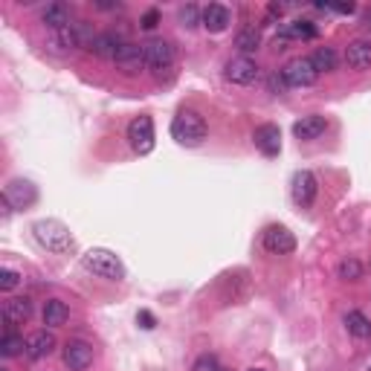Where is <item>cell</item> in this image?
<instances>
[{
  "label": "cell",
  "instance_id": "2e32d148",
  "mask_svg": "<svg viewBox=\"0 0 371 371\" xmlns=\"http://www.w3.org/2000/svg\"><path fill=\"white\" fill-rule=\"evenodd\" d=\"M55 351V337L52 330H35V334L27 340V357L29 360H44Z\"/></svg>",
  "mask_w": 371,
  "mask_h": 371
},
{
  "label": "cell",
  "instance_id": "f35d334b",
  "mask_svg": "<svg viewBox=\"0 0 371 371\" xmlns=\"http://www.w3.org/2000/svg\"><path fill=\"white\" fill-rule=\"evenodd\" d=\"M365 371H371V365H368V368H365Z\"/></svg>",
  "mask_w": 371,
  "mask_h": 371
},
{
  "label": "cell",
  "instance_id": "3957f363",
  "mask_svg": "<svg viewBox=\"0 0 371 371\" xmlns=\"http://www.w3.org/2000/svg\"><path fill=\"white\" fill-rule=\"evenodd\" d=\"M32 232H35V241L50 252H70L75 247V238L70 235V229L61 221H52V218L38 221L32 226Z\"/></svg>",
  "mask_w": 371,
  "mask_h": 371
},
{
  "label": "cell",
  "instance_id": "d4e9b609",
  "mask_svg": "<svg viewBox=\"0 0 371 371\" xmlns=\"http://www.w3.org/2000/svg\"><path fill=\"white\" fill-rule=\"evenodd\" d=\"M310 64L317 67V73H334L337 64H340V58L330 47H319L314 55H310Z\"/></svg>",
  "mask_w": 371,
  "mask_h": 371
},
{
  "label": "cell",
  "instance_id": "4316f807",
  "mask_svg": "<svg viewBox=\"0 0 371 371\" xmlns=\"http://www.w3.org/2000/svg\"><path fill=\"white\" fill-rule=\"evenodd\" d=\"M27 351V340L17 337V334H3V340H0V354L3 357H17Z\"/></svg>",
  "mask_w": 371,
  "mask_h": 371
},
{
  "label": "cell",
  "instance_id": "7c38bea8",
  "mask_svg": "<svg viewBox=\"0 0 371 371\" xmlns=\"http://www.w3.org/2000/svg\"><path fill=\"white\" fill-rule=\"evenodd\" d=\"M64 365L70 371H85L93 365V345H87L85 340H70L64 345Z\"/></svg>",
  "mask_w": 371,
  "mask_h": 371
},
{
  "label": "cell",
  "instance_id": "44dd1931",
  "mask_svg": "<svg viewBox=\"0 0 371 371\" xmlns=\"http://www.w3.org/2000/svg\"><path fill=\"white\" fill-rule=\"evenodd\" d=\"M70 6L67 3H47L44 6V12H41V21H44V27L52 32V29H64V27H70Z\"/></svg>",
  "mask_w": 371,
  "mask_h": 371
},
{
  "label": "cell",
  "instance_id": "d590c367",
  "mask_svg": "<svg viewBox=\"0 0 371 371\" xmlns=\"http://www.w3.org/2000/svg\"><path fill=\"white\" fill-rule=\"evenodd\" d=\"M96 6H99V9H119V3H108V0H99Z\"/></svg>",
  "mask_w": 371,
  "mask_h": 371
},
{
  "label": "cell",
  "instance_id": "ba28073f",
  "mask_svg": "<svg viewBox=\"0 0 371 371\" xmlns=\"http://www.w3.org/2000/svg\"><path fill=\"white\" fill-rule=\"evenodd\" d=\"M290 189H293V201H296V206H302V209L314 206L317 191H319L317 174H314V171H307V168L296 171V174H293V186H290Z\"/></svg>",
  "mask_w": 371,
  "mask_h": 371
},
{
  "label": "cell",
  "instance_id": "d6a6232c",
  "mask_svg": "<svg viewBox=\"0 0 371 371\" xmlns=\"http://www.w3.org/2000/svg\"><path fill=\"white\" fill-rule=\"evenodd\" d=\"M319 9H330V12H340V15H351L354 12V3H317Z\"/></svg>",
  "mask_w": 371,
  "mask_h": 371
},
{
  "label": "cell",
  "instance_id": "ffe728a7",
  "mask_svg": "<svg viewBox=\"0 0 371 371\" xmlns=\"http://www.w3.org/2000/svg\"><path fill=\"white\" fill-rule=\"evenodd\" d=\"M328 122H325V116H305V119H299L296 125H293V133H296V140H319V136L325 133Z\"/></svg>",
  "mask_w": 371,
  "mask_h": 371
},
{
  "label": "cell",
  "instance_id": "cb8c5ba5",
  "mask_svg": "<svg viewBox=\"0 0 371 371\" xmlns=\"http://www.w3.org/2000/svg\"><path fill=\"white\" fill-rule=\"evenodd\" d=\"M345 328L348 334H354L357 340H368L371 337V322L365 314H360V310H348L345 314Z\"/></svg>",
  "mask_w": 371,
  "mask_h": 371
},
{
  "label": "cell",
  "instance_id": "d6986e66",
  "mask_svg": "<svg viewBox=\"0 0 371 371\" xmlns=\"http://www.w3.org/2000/svg\"><path fill=\"white\" fill-rule=\"evenodd\" d=\"M345 61L351 70H371V41H351L345 50Z\"/></svg>",
  "mask_w": 371,
  "mask_h": 371
},
{
  "label": "cell",
  "instance_id": "5bb4252c",
  "mask_svg": "<svg viewBox=\"0 0 371 371\" xmlns=\"http://www.w3.org/2000/svg\"><path fill=\"white\" fill-rule=\"evenodd\" d=\"M252 143L264 154V157H279L282 151V131L276 125H259L256 133H252Z\"/></svg>",
  "mask_w": 371,
  "mask_h": 371
},
{
  "label": "cell",
  "instance_id": "9a60e30c",
  "mask_svg": "<svg viewBox=\"0 0 371 371\" xmlns=\"http://www.w3.org/2000/svg\"><path fill=\"white\" fill-rule=\"evenodd\" d=\"M232 24V12L224 6V3H209L203 9V29L212 32V35H221L226 32Z\"/></svg>",
  "mask_w": 371,
  "mask_h": 371
},
{
  "label": "cell",
  "instance_id": "83f0119b",
  "mask_svg": "<svg viewBox=\"0 0 371 371\" xmlns=\"http://www.w3.org/2000/svg\"><path fill=\"white\" fill-rule=\"evenodd\" d=\"M337 276H340L342 282H360V279H363V264H360L357 259H345V261H340V267H337Z\"/></svg>",
  "mask_w": 371,
  "mask_h": 371
},
{
  "label": "cell",
  "instance_id": "7402d4cb",
  "mask_svg": "<svg viewBox=\"0 0 371 371\" xmlns=\"http://www.w3.org/2000/svg\"><path fill=\"white\" fill-rule=\"evenodd\" d=\"M87 50H90L93 55H99V58H110V61H113L116 52L122 50V41H119V38H116L113 32H105V35H96L93 41H90V47H87Z\"/></svg>",
  "mask_w": 371,
  "mask_h": 371
},
{
  "label": "cell",
  "instance_id": "4dcf8cb0",
  "mask_svg": "<svg viewBox=\"0 0 371 371\" xmlns=\"http://www.w3.org/2000/svg\"><path fill=\"white\" fill-rule=\"evenodd\" d=\"M191 371H221V363H218L214 354H201L198 360H194Z\"/></svg>",
  "mask_w": 371,
  "mask_h": 371
},
{
  "label": "cell",
  "instance_id": "5b68a950",
  "mask_svg": "<svg viewBox=\"0 0 371 371\" xmlns=\"http://www.w3.org/2000/svg\"><path fill=\"white\" fill-rule=\"evenodd\" d=\"M154 140H157V136H154V119L151 116H136V119H131V125H128V143H131V148L140 154H151L154 151Z\"/></svg>",
  "mask_w": 371,
  "mask_h": 371
},
{
  "label": "cell",
  "instance_id": "6da1fadb",
  "mask_svg": "<svg viewBox=\"0 0 371 371\" xmlns=\"http://www.w3.org/2000/svg\"><path fill=\"white\" fill-rule=\"evenodd\" d=\"M171 136L177 140V145H186V148H198L203 145V140L209 136V128H206V119L198 113V110H180L177 116L171 119Z\"/></svg>",
  "mask_w": 371,
  "mask_h": 371
},
{
  "label": "cell",
  "instance_id": "ac0fdd59",
  "mask_svg": "<svg viewBox=\"0 0 371 371\" xmlns=\"http://www.w3.org/2000/svg\"><path fill=\"white\" fill-rule=\"evenodd\" d=\"M279 35L284 38V41H314V38L319 35V29H317L314 21H305V17H299V21L284 24Z\"/></svg>",
  "mask_w": 371,
  "mask_h": 371
},
{
  "label": "cell",
  "instance_id": "f546056e",
  "mask_svg": "<svg viewBox=\"0 0 371 371\" xmlns=\"http://www.w3.org/2000/svg\"><path fill=\"white\" fill-rule=\"evenodd\" d=\"M17 284H21V272H15V270H9V267H3L0 270V290H15Z\"/></svg>",
  "mask_w": 371,
  "mask_h": 371
},
{
  "label": "cell",
  "instance_id": "8d00e7d4",
  "mask_svg": "<svg viewBox=\"0 0 371 371\" xmlns=\"http://www.w3.org/2000/svg\"><path fill=\"white\" fill-rule=\"evenodd\" d=\"M247 371H264V368H247Z\"/></svg>",
  "mask_w": 371,
  "mask_h": 371
},
{
  "label": "cell",
  "instance_id": "4fadbf2b",
  "mask_svg": "<svg viewBox=\"0 0 371 371\" xmlns=\"http://www.w3.org/2000/svg\"><path fill=\"white\" fill-rule=\"evenodd\" d=\"M264 247H267V252H272V256H287V252L296 249V238H293V232L287 226H267Z\"/></svg>",
  "mask_w": 371,
  "mask_h": 371
},
{
  "label": "cell",
  "instance_id": "8992f818",
  "mask_svg": "<svg viewBox=\"0 0 371 371\" xmlns=\"http://www.w3.org/2000/svg\"><path fill=\"white\" fill-rule=\"evenodd\" d=\"M145 47V61H148V70H154L157 75H163L166 70H171L174 67V47L166 41V38H151L148 44H143Z\"/></svg>",
  "mask_w": 371,
  "mask_h": 371
},
{
  "label": "cell",
  "instance_id": "277c9868",
  "mask_svg": "<svg viewBox=\"0 0 371 371\" xmlns=\"http://www.w3.org/2000/svg\"><path fill=\"white\" fill-rule=\"evenodd\" d=\"M93 38L96 35H90V29L85 24H70L64 29H52L50 38H47V47L52 52H58V55H70L79 47H90Z\"/></svg>",
  "mask_w": 371,
  "mask_h": 371
},
{
  "label": "cell",
  "instance_id": "52a82bcc",
  "mask_svg": "<svg viewBox=\"0 0 371 371\" xmlns=\"http://www.w3.org/2000/svg\"><path fill=\"white\" fill-rule=\"evenodd\" d=\"M282 75H284L287 87H310L319 79V73L314 64H310V58H293V61L284 64Z\"/></svg>",
  "mask_w": 371,
  "mask_h": 371
},
{
  "label": "cell",
  "instance_id": "484cf974",
  "mask_svg": "<svg viewBox=\"0 0 371 371\" xmlns=\"http://www.w3.org/2000/svg\"><path fill=\"white\" fill-rule=\"evenodd\" d=\"M259 44H261V32H259L256 27H247V29H241V32L235 35V47L241 50V55L256 52Z\"/></svg>",
  "mask_w": 371,
  "mask_h": 371
},
{
  "label": "cell",
  "instance_id": "30bf717a",
  "mask_svg": "<svg viewBox=\"0 0 371 371\" xmlns=\"http://www.w3.org/2000/svg\"><path fill=\"white\" fill-rule=\"evenodd\" d=\"M113 61H116V67H119L122 73H128V75H133V73H140V70L148 67L143 44H122V50L116 52Z\"/></svg>",
  "mask_w": 371,
  "mask_h": 371
},
{
  "label": "cell",
  "instance_id": "e575fe53",
  "mask_svg": "<svg viewBox=\"0 0 371 371\" xmlns=\"http://www.w3.org/2000/svg\"><path fill=\"white\" fill-rule=\"evenodd\" d=\"M136 319L143 322V328H154V317L148 314V310H140V317H136Z\"/></svg>",
  "mask_w": 371,
  "mask_h": 371
},
{
  "label": "cell",
  "instance_id": "836d02e7",
  "mask_svg": "<svg viewBox=\"0 0 371 371\" xmlns=\"http://www.w3.org/2000/svg\"><path fill=\"white\" fill-rule=\"evenodd\" d=\"M270 87H272V93H284L287 90V82H284V75H272V79H270Z\"/></svg>",
  "mask_w": 371,
  "mask_h": 371
},
{
  "label": "cell",
  "instance_id": "7a4b0ae2",
  "mask_svg": "<svg viewBox=\"0 0 371 371\" xmlns=\"http://www.w3.org/2000/svg\"><path fill=\"white\" fill-rule=\"evenodd\" d=\"M82 267L87 272H93V276L108 279V282H122L125 279V264H122V259L116 256V252H110V249H102V247L87 249L85 256H82Z\"/></svg>",
  "mask_w": 371,
  "mask_h": 371
},
{
  "label": "cell",
  "instance_id": "f1b7e54d",
  "mask_svg": "<svg viewBox=\"0 0 371 371\" xmlns=\"http://www.w3.org/2000/svg\"><path fill=\"white\" fill-rule=\"evenodd\" d=\"M198 24H203V9L194 6V3H186L180 9V27L191 29V27H198Z\"/></svg>",
  "mask_w": 371,
  "mask_h": 371
},
{
  "label": "cell",
  "instance_id": "e0dca14e",
  "mask_svg": "<svg viewBox=\"0 0 371 371\" xmlns=\"http://www.w3.org/2000/svg\"><path fill=\"white\" fill-rule=\"evenodd\" d=\"M6 325H24L29 317H32V302L24 296V299H6L3 302V310H0Z\"/></svg>",
  "mask_w": 371,
  "mask_h": 371
},
{
  "label": "cell",
  "instance_id": "8fae6325",
  "mask_svg": "<svg viewBox=\"0 0 371 371\" xmlns=\"http://www.w3.org/2000/svg\"><path fill=\"white\" fill-rule=\"evenodd\" d=\"M38 198V191L29 180H9L6 189H3V201L12 206V209H27L32 206Z\"/></svg>",
  "mask_w": 371,
  "mask_h": 371
},
{
  "label": "cell",
  "instance_id": "74e56055",
  "mask_svg": "<svg viewBox=\"0 0 371 371\" xmlns=\"http://www.w3.org/2000/svg\"><path fill=\"white\" fill-rule=\"evenodd\" d=\"M221 371H229V368H221Z\"/></svg>",
  "mask_w": 371,
  "mask_h": 371
},
{
  "label": "cell",
  "instance_id": "1f68e13d",
  "mask_svg": "<svg viewBox=\"0 0 371 371\" xmlns=\"http://www.w3.org/2000/svg\"><path fill=\"white\" fill-rule=\"evenodd\" d=\"M157 24H160V12H157V9L145 12V15H143V21H140V27H143V29H154Z\"/></svg>",
  "mask_w": 371,
  "mask_h": 371
},
{
  "label": "cell",
  "instance_id": "9c48e42d",
  "mask_svg": "<svg viewBox=\"0 0 371 371\" xmlns=\"http://www.w3.org/2000/svg\"><path fill=\"white\" fill-rule=\"evenodd\" d=\"M224 75L232 85H252L259 79V64L252 61L249 55H238V58H229Z\"/></svg>",
  "mask_w": 371,
  "mask_h": 371
},
{
  "label": "cell",
  "instance_id": "603a6c76",
  "mask_svg": "<svg viewBox=\"0 0 371 371\" xmlns=\"http://www.w3.org/2000/svg\"><path fill=\"white\" fill-rule=\"evenodd\" d=\"M70 319V307L61 299H50L44 305V325L47 328H61Z\"/></svg>",
  "mask_w": 371,
  "mask_h": 371
}]
</instances>
